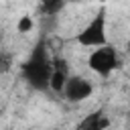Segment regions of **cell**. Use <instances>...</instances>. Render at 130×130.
I'll return each mask as SVG.
<instances>
[{"label":"cell","instance_id":"4","mask_svg":"<svg viewBox=\"0 0 130 130\" xmlns=\"http://www.w3.org/2000/svg\"><path fill=\"white\" fill-rule=\"evenodd\" d=\"M91 91H93V85H91L87 79H83V77H77V75L69 77V79L65 81V85H63L65 100H67V102H73V104L87 100V98L91 95Z\"/></svg>","mask_w":130,"mask_h":130},{"label":"cell","instance_id":"8","mask_svg":"<svg viewBox=\"0 0 130 130\" xmlns=\"http://www.w3.org/2000/svg\"><path fill=\"white\" fill-rule=\"evenodd\" d=\"M12 63H14V57L10 51H4L0 49V73H8L12 69Z\"/></svg>","mask_w":130,"mask_h":130},{"label":"cell","instance_id":"1","mask_svg":"<svg viewBox=\"0 0 130 130\" xmlns=\"http://www.w3.org/2000/svg\"><path fill=\"white\" fill-rule=\"evenodd\" d=\"M20 71H22V77L28 81V85L32 89H37V91L49 89V77H51V71H53V57L49 55L47 43L43 39L35 45L32 53L22 63Z\"/></svg>","mask_w":130,"mask_h":130},{"label":"cell","instance_id":"2","mask_svg":"<svg viewBox=\"0 0 130 130\" xmlns=\"http://www.w3.org/2000/svg\"><path fill=\"white\" fill-rule=\"evenodd\" d=\"M77 43L83 47H104L106 45V8L102 6L89 24L77 35Z\"/></svg>","mask_w":130,"mask_h":130},{"label":"cell","instance_id":"5","mask_svg":"<svg viewBox=\"0 0 130 130\" xmlns=\"http://www.w3.org/2000/svg\"><path fill=\"white\" fill-rule=\"evenodd\" d=\"M67 79H69V63H67V59L53 57V71H51V77H49V87L53 91L61 93Z\"/></svg>","mask_w":130,"mask_h":130},{"label":"cell","instance_id":"6","mask_svg":"<svg viewBox=\"0 0 130 130\" xmlns=\"http://www.w3.org/2000/svg\"><path fill=\"white\" fill-rule=\"evenodd\" d=\"M108 126H110V118L104 112H93V114H87L77 124V130H106Z\"/></svg>","mask_w":130,"mask_h":130},{"label":"cell","instance_id":"9","mask_svg":"<svg viewBox=\"0 0 130 130\" xmlns=\"http://www.w3.org/2000/svg\"><path fill=\"white\" fill-rule=\"evenodd\" d=\"M16 30H18V32H30V30H32V18H30L28 14L20 16L18 22H16Z\"/></svg>","mask_w":130,"mask_h":130},{"label":"cell","instance_id":"7","mask_svg":"<svg viewBox=\"0 0 130 130\" xmlns=\"http://www.w3.org/2000/svg\"><path fill=\"white\" fill-rule=\"evenodd\" d=\"M63 8H65V2H63V0H45V2H41V6H39V10H41L43 16H55V14L61 12Z\"/></svg>","mask_w":130,"mask_h":130},{"label":"cell","instance_id":"3","mask_svg":"<svg viewBox=\"0 0 130 130\" xmlns=\"http://www.w3.org/2000/svg\"><path fill=\"white\" fill-rule=\"evenodd\" d=\"M87 63H89V69L95 71V73L102 75V77H108L114 69H118V67L122 65L116 49H114V47H108V45L98 47V49L89 55Z\"/></svg>","mask_w":130,"mask_h":130}]
</instances>
